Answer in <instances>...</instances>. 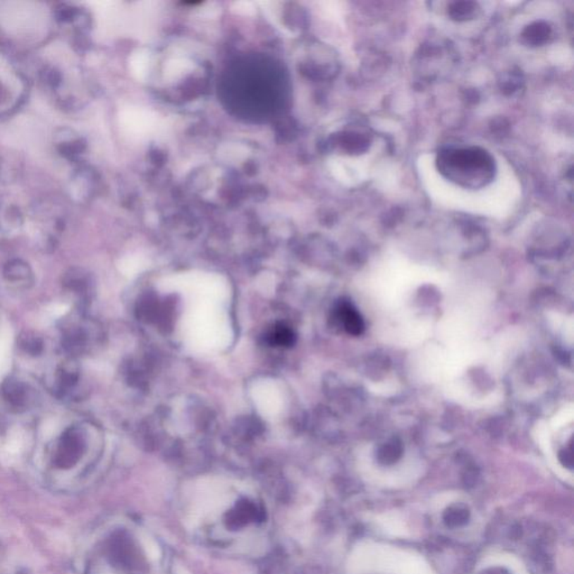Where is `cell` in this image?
<instances>
[{
	"mask_svg": "<svg viewBox=\"0 0 574 574\" xmlns=\"http://www.w3.org/2000/svg\"><path fill=\"white\" fill-rule=\"evenodd\" d=\"M4 277L8 282L25 283L33 279L32 268L22 259H11L4 266Z\"/></svg>",
	"mask_w": 574,
	"mask_h": 574,
	"instance_id": "cell-12",
	"label": "cell"
},
{
	"mask_svg": "<svg viewBox=\"0 0 574 574\" xmlns=\"http://www.w3.org/2000/svg\"><path fill=\"white\" fill-rule=\"evenodd\" d=\"M54 147L62 159L71 163H77L85 153L87 142L73 129L63 127L54 134Z\"/></svg>",
	"mask_w": 574,
	"mask_h": 574,
	"instance_id": "cell-4",
	"label": "cell"
},
{
	"mask_svg": "<svg viewBox=\"0 0 574 574\" xmlns=\"http://www.w3.org/2000/svg\"><path fill=\"white\" fill-rule=\"evenodd\" d=\"M339 317L348 334L359 336L365 329L364 320L351 304L342 303L339 307Z\"/></svg>",
	"mask_w": 574,
	"mask_h": 574,
	"instance_id": "cell-11",
	"label": "cell"
},
{
	"mask_svg": "<svg viewBox=\"0 0 574 574\" xmlns=\"http://www.w3.org/2000/svg\"><path fill=\"white\" fill-rule=\"evenodd\" d=\"M252 73L248 71H243V73H239V81H233L231 85H238V89L235 92H238L239 97L241 100L247 102L248 106H252L254 109L259 108L257 99H260V104L263 106L265 112H268L266 108H273L269 102L266 99H271V102L274 104H277V100L275 97L281 94L282 96V90H276L274 89V85H279V83L273 80V73L267 74V72L262 71L259 73L258 71H254L252 68Z\"/></svg>",
	"mask_w": 574,
	"mask_h": 574,
	"instance_id": "cell-2",
	"label": "cell"
},
{
	"mask_svg": "<svg viewBox=\"0 0 574 574\" xmlns=\"http://www.w3.org/2000/svg\"><path fill=\"white\" fill-rule=\"evenodd\" d=\"M23 214L20 209L14 204H0V229L5 233H14L23 226Z\"/></svg>",
	"mask_w": 574,
	"mask_h": 574,
	"instance_id": "cell-9",
	"label": "cell"
},
{
	"mask_svg": "<svg viewBox=\"0 0 574 574\" xmlns=\"http://www.w3.org/2000/svg\"><path fill=\"white\" fill-rule=\"evenodd\" d=\"M522 74L520 72H508L501 81V89L503 93H514L522 87Z\"/></svg>",
	"mask_w": 574,
	"mask_h": 574,
	"instance_id": "cell-20",
	"label": "cell"
},
{
	"mask_svg": "<svg viewBox=\"0 0 574 574\" xmlns=\"http://www.w3.org/2000/svg\"><path fill=\"white\" fill-rule=\"evenodd\" d=\"M6 429H7V423H6V420L4 419L3 415H0V434H3L5 432Z\"/></svg>",
	"mask_w": 574,
	"mask_h": 574,
	"instance_id": "cell-23",
	"label": "cell"
},
{
	"mask_svg": "<svg viewBox=\"0 0 574 574\" xmlns=\"http://www.w3.org/2000/svg\"><path fill=\"white\" fill-rule=\"evenodd\" d=\"M41 80L47 88L59 91L63 85L64 77L62 71L56 66H47L42 68Z\"/></svg>",
	"mask_w": 574,
	"mask_h": 574,
	"instance_id": "cell-18",
	"label": "cell"
},
{
	"mask_svg": "<svg viewBox=\"0 0 574 574\" xmlns=\"http://www.w3.org/2000/svg\"><path fill=\"white\" fill-rule=\"evenodd\" d=\"M18 347L32 357H39L44 351V341L35 332L24 331L17 338Z\"/></svg>",
	"mask_w": 574,
	"mask_h": 574,
	"instance_id": "cell-14",
	"label": "cell"
},
{
	"mask_svg": "<svg viewBox=\"0 0 574 574\" xmlns=\"http://www.w3.org/2000/svg\"><path fill=\"white\" fill-rule=\"evenodd\" d=\"M401 454H402V448L398 443H387L386 446L380 448L378 459L384 465H391V463H396L398 458L401 457Z\"/></svg>",
	"mask_w": 574,
	"mask_h": 574,
	"instance_id": "cell-19",
	"label": "cell"
},
{
	"mask_svg": "<svg viewBox=\"0 0 574 574\" xmlns=\"http://www.w3.org/2000/svg\"><path fill=\"white\" fill-rule=\"evenodd\" d=\"M486 574H508V573H506V572L503 571V570L496 569L491 570V571L490 572H487Z\"/></svg>",
	"mask_w": 574,
	"mask_h": 574,
	"instance_id": "cell-24",
	"label": "cell"
},
{
	"mask_svg": "<svg viewBox=\"0 0 574 574\" xmlns=\"http://www.w3.org/2000/svg\"><path fill=\"white\" fill-rule=\"evenodd\" d=\"M470 513L463 505H453L448 507L443 515V520L448 527H460L467 524Z\"/></svg>",
	"mask_w": 574,
	"mask_h": 574,
	"instance_id": "cell-16",
	"label": "cell"
},
{
	"mask_svg": "<svg viewBox=\"0 0 574 574\" xmlns=\"http://www.w3.org/2000/svg\"><path fill=\"white\" fill-rule=\"evenodd\" d=\"M79 367L73 359H68L60 365L56 372L59 389L61 391H68L73 389L79 381Z\"/></svg>",
	"mask_w": 574,
	"mask_h": 574,
	"instance_id": "cell-10",
	"label": "cell"
},
{
	"mask_svg": "<svg viewBox=\"0 0 574 574\" xmlns=\"http://www.w3.org/2000/svg\"><path fill=\"white\" fill-rule=\"evenodd\" d=\"M92 174L88 167L75 166L72 173L70 183H68V193L75 202H83L88 199L90 195V184Z\"/></svg>",
	"mask_w": 574,
	"mask_h": 574,
	"instance_id": "cell-7",
	"label": "cell"
},
{
	"mask_svg": "<svg viewBox=\"0 0 574 574\" xmlns=\"http://www.w3.org/2000/svg\"><path fill=\"white\" fill-rule=\"evenodd\" d=\"M85 442L83 436L77 427H68L62 434L59 443L58 463L62 467H70L77 463L83 454Z\"/></svg>",
	"mask_w": 574,
	"mask_h": 574,
	"instance_id": "cell-5",
	"label": "cell"
},
{
	"mask_svg": "<svg viewBox=\"0 0 574 574\" xmlns=\"http://www.w3.org/2000/svg\"><path fill=\"white\" fill-rule=\"evenodd\" d=\"M0 393L15 412H23L28 404V389L26 384L16 377H7L0 386Z\"/></svg>",
	"mask_w": 574,
	"mask_h": 574,
	"instance_id": "cell-6",
	"label": "cell"
},
{
	"mask_svg": "<svg viewBox=\"0 0 574 574\" xmlns=\"http://www.w3.org/2000/svg\"><path fill=\"white\" fill-rule=\"evenodd\" d=\"M522 42L528 47H542L552 37V28L544 20H539L526 26L523 30Z\"/></svg>",
	"mask_w": 574,
	"mask_h": 574,
	"instance_id": "cell-8",
	"label": "cell"
},
{
	"mask_svg": "<svg viewBox=\"0 0 574 574\" xmlns=\"http://www.w3.org/2000/svg\"><path fill=\"white\" fill-rule=\"evenodd\" d=\"M85 345V336L83 330L71 328L64 334L63 347L71 355H77L78 353H83Z\"/></svg>",
	"mask_w": 574,
	"mask_h": 574,
	"instance_id": "cell-17",
	"label": "cell"
},
{
	"mask_svg": "<svg viewBox=\"0 0 574 574\" xmlns=\"http://www.w3.org/2000/svg\"><path fill=\"white\" fill-rule=\"evenodd\" d=\"M53 16L61 26L73 28V35H85L90 26L88 13L74 4H59L53 8Z\"/></svg>",
	"mask_w": 574,
	"mask_h": 574,
	"instance_id": "cell-3",
	"label": "cell"
},
{
	"mask_svg": "<svg viewBox=\"0 0 574 574\" xmlns=\"http://www.w3.org/2000/svg\"><path fill=\"white\" fill-rule=\"evenodd\" d=\"M439 172L465 189H480L489 184L496 174L495 159L478 147L446 148L439 154Z\"/></svg>",
	"mask_w": 574,
	"mask_h": 574,
	"instance_id": "cell-1",
	"label": "cell"
},
{
	"mask_svg": "<svg viewBox=\"0 0 574 574\" xmlns=\"http://www.w3.org/2000/svg\"><path fill=\"white\" fill-rule=\"evenodd\" d=\"M561 461L566 465V467L572 468L573 465V459H572V451L570 450L569 452L564 451L562 452L560 457Z\"/></svg>",
	"mask_w": 574,
	"mask_h": 574,
	"instance_id": "cell-22",
	"label": "cell"
},
{
	"mask_svg": "<svg viewBox=\"0 0 574 574\" xmlns=\"http://www.w3.org/2000/svg\"><path fill=\"white\" fill-rule=\"evenodd\" d=\"M479 11L480 8L478 4L473 1H454L448 5V15L451 17V20L465 22L476 18Z\"/></svg>",
	"mask_w": 574,
	"mask_h": 574,
	"instance_id": "cell-13",
	"label": "cell"
},
{
	"mask_svg": "<svg viewBox=\"0 0 574 574\" xmlns=\"http://www.w3.org/2000/svg\"><path fill=\"white\" fill-rule=\"evenodd\" d=\"M271 342L276 343V345L290 346L293 343L294 336H293L290 329L281 326L279 328L274 329L273 334H271Z\"/></svg>",
	"mask_w": 574,
	"mask_h": 574,
	"instance_id": "cell-21",
	"label": "cell"
},
{
	"mask_svg": "<svg viewBox=\"0 0 574 574\" xmlns=\"http://www.w3.org/2000/svg\"><path fill=\"white\" fill-rule=\"evenodd\" d=\"M63 285L68 291L83 294L88 290V277L83 273V269L77 267L70 268L64 275Z\"/></svg>",
	"mask_w": 574,
	"mask_h": 574,
	"instance_id": "cell-15",
	"label": "cell"
}]
</instances>
